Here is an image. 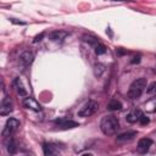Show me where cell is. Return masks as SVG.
Here are the masks:
<instances>
[{
  "instance_id": "obj_8",
  "label": "cell",
  "mask_w": 156,
  "mask_h": 156,
  "mask_svg": "<svg viewBox=\"0 0 156 156\" xmlns=\"http://www.w3.org/2000/svg\"><path fill=\"white\" fill-rule=\"evenodd\" d=\"M33 60H34V55H33V52H30V51H24V52H22L21 56H20V62H21L24 67L29 66V65L33 62Z\"/></svg>"
},
{
  "instance_id": "obj_3",
  "label": "cell",
  "mask_w": 156,
  "mask_h": 156,
  "mask_svg": "<svg viewBox=\"0 0 156 156\" xmlns=\"http://www.w3.org/2000/svg\"><path fill=\"white\" fill-rule=\"evenodd\" d=\"M99 108V104L96 101H93V100H89L88 102H85L80 110L78 111V116L80 117H89L91 115H94Z\"/></svg>"
},
{
  "instance_id": "obj_14",
  "label": "cell",
  "mask_w": 156,
  "mask_h": 156,
  "mask_svg": "<svg viewBox=\"0 0 156 156\" xmlns=\"http://www.w3.org/2000/svg\"><path fill=\"white\" fill-rule=\"evenodd\" d=\"M134 136H136V132H134V130L126 132V133L117 135V141H129V140L134 139Z\"/></svg>"
},
{
  "instance_id": "obj_18",
  "label": "cell",
  "mask_w": 156,
  "mask_h": 156,
  "mask_svg": "<svg viewBox=\"0 0 156 156\" xmlns=\"http://www.w3.org/2000/svg\"><path fill=\"white\" fill-rule=\"evenodd\" d=\"M104 71H105V66H104V65H101V63L95 65L94 73H95V76H96V77H100V76L102 74V72H104Z\"/></svg>"
},
{
  "instance_id": "obj_15",
  "label": "cell",
  "mask_w": 156,
  "mask_h": 156,
  "mask_svg": "<svg viewBox=\"0 0 156 156\" xmlns=\"http://www.w3.org/2000/svg\"><path fill=\"white\" fill-rule=\"evenodd\" d=\"M6 149H7L9 154H15L16 150H17L16 143H15V140H13L11 136H7V140H6Z\"/></svg>"
},
{
  "instance_id": "obj_4",
  "label": "cell",
  "mask_w": 156,
  "mask_h": 156,
  "mask_svg": "<svg viewBox=\"0 0 156 156\" xmlns=\"http://www.w3.org/2000/svg\"><path fill=\"white\" fill-rule=\"evenodd\" d=\"M18 127H20V121H17L16 118H9L2 129V133H1L2 136H10L12 133H15L17 130Z\"/></svg>"
},
{
  "instance_id": "obj_22",
  "label": "cell",
  "mask_w": 156,
  "mask_h": 156,
  "mask_svg": "<svg viewBox=\"0 0 156 156\" xmlns=\"http://www.w3.org/2000/svg\"><path fill=\"white\" fill-rule=\"evenodd\" d=\"M43 37H44V33H41V34H39V35H37V37L34 38V40H33V43H37V41H40Z\"/></svg>"
},
{
  "instance_id": "obj_21",
  "label": "cell",
  "mask_w": 156,
  "mask_h": 156,
  "mask_svg": "<svg viewBox=\"0 0 156 156\" xmlns=\"http://www.w3.org/2000/svg\"><path fill=\"white\" fill-rule=\"evenodd\" d=\"M149 121H150V119H149V117H147V116H145V115H143V116L140 117V121H139V122H140V124L145 126V124H147V123H149Z\"/></svg>"
},
{
  "instance_id": "obj_23",
  "label": "cell",
  "mask_w": 156,
  "mask_h": 156,
  "mask_svg": "<svg viewBox=\"0 0 156 156\" xmlns=\"http://www.w3.org/2000/svg\"><path fill=\"white\" fill-rule=\"evenodd\" d=\"M82 156H93V155H90V154H84V155H82Z\"/></svg>"
},
{
  "instance_id": "obj_1",
  "label": "cell",
  "mask_w": 156,
  "mask_h": 156,
  "mask_svg": "<svg viewBox=\"0 0 156 156\" xmlns=\"http://www.w3.org/2000/svg\"><path fill=\"white\" fill-rule=\"evenodd\" d=\"M100 128L104 134L113 135L119 129V122H118L117 117H115L112 115H107V116L102 117V119L100 122Z\"/></svg>"
},
{
  "instance_id": "obj_9",
  "label": "cell",
  "mask_w": 156,
  "mask_h": 156,
  "mask_svg": "<svg viewBox=\"0 0 156 156\" xmlns=\"http://www.w3.org/2000/svg\"><path fill=\"white\" fill-rule=\"evenodd\" d=\"M55 123L61 128V129H69V128H74L78 127V123L71 119H57L55 121Z\"/></svg>"
},
{
  "instance_id": "obj_19",
  "label": "cell",
  "mask_w": 156,
  "mask_h": 156,
  "mask_svg": "<svg viewBox=\"0 0 156 156\" xmlns=\"http://www.w3.org/2000/svg\"><path fill=\"white\" fill-rule=\"evenodd\" d=\"M95 52L98 54V55H102V54H105L106 52V46L104 45V44H98L96 46H95Z\"/></svg>"
},
{
  "instance_id": "obj_11",
  "label": "cell",
  "mask_w": 156,
  "mask_h": 156,
  "mask_svg": "<svg viewBox=\"0 0 156 156\" xmlns=\"http://www.w3.org/2000/svg\"><path fill=\"white\" fill-rule=\"evenodd\" d=\"M143 115H144V113H143L140 110H134V111H132L130 113L127 115L126 119H127L129 123H135V122H139V121H140V117H141Z\"/></svg>"
},
{
  "instance_id": "obj_16",
  "label": "cell",
  "mask_w": 156,
  "mask_h": 156,
  "mask_svg": "<svg viewBox=\"0 0 156 156\" xmlns=\"http://www.w3.org/2000/svg\"><path fill=\"white\" fill-rule=\"evenodd\" d=\"M107 108L111 110V111H117V110L122 108V104L118 100H111L108 102V105H107Z\"/></svg>"
},
{
  "instance_id": "obj_2",
  "label": "cell",
  "mask_w": 156,
  "mask_h": 156,
  "mask_svg": "<svg viewBox=\"0 0 156 156\" xmlns=\"http://www.w3.org/2000/svg\"><path fill=\"white\" fill-rule=\"evenodd\" d=\"M146 84H147V82H146L145 78H138V79H135L130 84V87L128 89V98L129 99H138L143 94V91L145 90Z\"/></svg>"
},
{
  "instance_id": "obj_6",
  "label": "cell",
  "mask_w": 156,
  "mask_h": 156,
  "mask_svg": "<svg viewBox=\"0 0 156 156\" xmlns=\"http://www.w3.org/2000/svg\"><path fill=\"white\" fill-rule=\"evenodd\" d=\"M152 145V140L149 139V138H143L138 141V145H136V150L139 154H146L150 149V146Z\"/></svg>"
},
{
  "instance_id": "obj_13",
  "label": "cell",
  "mask_w": 156,
  "mask_h": 156,
  "mask_svg": "<svg viewBox=\"0 0 156 156\" xmlns=\"http://www.w3.org/2000/svg\"><path fill=\"white\" fill-rule=\"evenodd\" d=\"M13 88L16 89V91H17L18 95H21V96H26L27 95V90L24 89V87H23L22 82L20 80V78H16L13 80Z\"/></svg>"
},
{
  "instance_id": "obj_12",
  "label": "cell",
  "mask_w": 156,
  "mask_h": 156,
  "mask_svg": "<svg viewBox=\"0 0 156 156\" xmlns=\"http://www.w3.org/2000/svg\"><path fill=\"white\" fill-rule=\"evenodd\" d=\"M67 35H68V33L65 32V30H55V32H52V33L49 34V38H50V40H52V41H56V40H62V39H65Z\"/></svg>"
},
{
  "instance_id": "obj_10",
  "label": "cell",
  "mask_w": 156,
  "mask_h": 156,
  "mask_svg": "<svg viewBox=\"0 0 156 156\" xmlns=\"http://www.w3.org/2000/svg\"><path fill=\"white\" fill-rule=\"evenodd\" d=\"M23 105H24V107L30 108L33 111H40L41 110V106L39 105V102H37L33 98H26L23 101Z\"/></svg>"
},
{
  "instance_id": "obj_20",
  "label": "cell",
  "mask_w": 156,
  "mask_h": 156,
  "mask_svg": "<svg viewBox=\"0 0 156 156\" xmlns=\"http://www.w3.org/2000/svg\"><path fill=\"white\" fill-rule=\"evenodd\" d=\"M146 93H149V94H152V93H156V82H152L149 87H147V89H146Z\"/></svg>"
},
{
  "instance_id": "obj_5",
  "label": "cell",
  "mask_w": 156,
  "mask_h": 156,
  "mask_svg": "<svg viewBox=\"0 0 156 156\" xmlns=\"http://www.w3.org/2000/svg\"><path fill=\"white\" fill-rule=\"evenodd\" d=\"M13 110V105L10 98H4L1 101V106H0V115L1 116H6L10 115V112H12Z\"/></svg>"
},
{
  "instance_id": "obj_7",
  "label": "cell",
  "mask_w": 156,
  "mask_h": 156,
  "mask_svg": "<svg viewBox=\"0 0 156 156\" xmlns=\"http://www.w3.org/2000/svg\"><path fill=\"white\" fill-rule=\"evenodd\" d=\"M43 151H44V156H61L58 149L51 143H44Z\"/></svg>"
},
{
  "instance_id": "obj_17",
  "label": "cell",
  "mask_w": 156,
  "mask_h": 156,
  "mask_svg": "<svg viewBox=\"0 0 156 156\" xmlns=\"http://www.w3.org/2000/svg\"><path fill=\"white\" fill-rule=\"evenodd\" d=\"M83 40L87 41V43H89V44H91V45H95V46L99 44L98 38H95L93 35H83Z\"/></svg>"
},
{
  "instance_id": "obj_24",
  "label": "cell",
  "mask_w": 156,
  "mask_h": 156,
  "mask_svg": "<svg viewBox=\"0 0 156 156\" xmlns=\"http://www.w3.org/2000/svg\"><path fill=\"white\" fill-rule=\"evenodd\" d=\"M155 110H156V108H155Z\"/></svg>"
}]
</instances>
